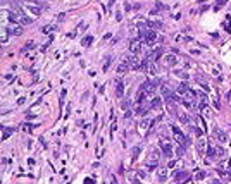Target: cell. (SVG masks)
Instances as JSON below:
<instances>
[{
    "label": "cell",
    "mask_w": 231,
    "mask_h": 184,
    "mask_svg": "<svg viewBox=\"0 0 231 184\" xmlns=\"http://www.w3.org/2000/svg\"><path fill=\"white\" fill-rule=\"evenodd\" d=\"M28 11L31 12L33 16H40V12H42V9H40V7H35V5H28Z\"/></svg>",
    "instance_id": "ffe728a7"
},
{
    "label": "cell",
    "mask_w": 231,
    "mask_h": 184,
    "mask_svg": "<svg viewBox=\"0 0 231 184\" xmlns=\"http://www.w3.org/2000/svg\"><path fill=\"white\" fill-rule=\"evenodd\" d=\"M186 93H188V88H186L185 84H179V86L176 88V95L179 96V98H183V96L186 95Z\"/></svg>",
    "instance_id": "9a60e30c"
},
{
    "label": "cell",
    "mask_w": 231,
    "mask_h": 184,
    "mask_svg": "<svg viewBox=\"0 0 231 184\" xmlns=\"http://www.w3.org/2000/svg\"><path fill=\"white\" fill-rule=\"evenodd\" d=\"M204 177H205L204 170H197V172H195V181H200V179H204Z\"/></svg>",
    "instance_id": "d4e9b609"
},
{
    "label": "cell",
    "mask_w": 231,
    "mask_h": 184,
    "mask_svg": "<svg viewBox=\"0 0 231 184\" xmlns=\"http://www.w3.org/2000/svg\"><path fill=\"white\" fill-rule=\"evenodd\" d=\"M150 109H152V107L147 105V103H138V105H136V109H134V114H136V115H145V114L150 110Z\"/></svg>",
    "instance_id": "8992f818"
},
{
    "label": "cell",
    "mask_w": 231,
    "mask_h": 184,
    "mask_svg": "<svg viewBox=\"0 0 231 184\" xmlns=\"http://www.w3.org/2000/svg\"><path fill=\"white\" fill-rule=\"evenodd\" d=\"M157 84H159V81L157 79H148V81H145V83L140 84V91H145V93H154L157 88Z\"/></svg>",
    "instance_id": "6da1fadb"
},
{
    "label": "cell",
    "mask_w": 231,
    "mask_h": 184,
    "mask_svg": "<svg viewBox=\"0 0 231 184\" xmlns=\"http://www.w3.org/2000/svg\"><path fill=\"white\" fill-rule=\"evenodd\" d=\"M86 184H93V181L91 179H86Z\"/></svg>",
    "instance_id": "4dcf8cb0"
},
{
    "label": "cell",
    "mask_w": 231,
    "mask_h": 184,
    "mask_svg": "<svg viewBox=\"0 0 231 184\" xmlns=\"http://www.w3.org/2000/svg\"><path fill=\"white\" fill-rule=\"evenodd\" d=\"M172 132H174V138H176V141L179 143V145H183V146H186V136L183 134L179 129H178L176 126H172Z\"/></svg>",
    "instance_id": "277c9868"
},
{
    "label": "cell",
    "mask_w": 231,
    "mask_h": 184,
    "mask_svg": "<svg viewBox=\"0 0 231 184\" xmlns=\"http://www.w3.org/2000/svg\"><path fill=\"white\" fill-rule=\"evenodd\" d=\"M109 65H110V57L105 59V64H104V71H109Z\"/></svg>",
    "instance_id": "83f0119b"
},
{
    "label": "cell",
    "mask_w": 231,
    "mask_h": 184,
    "mask_svg": "<svg viewBox=\"0 0 231 184\" xmlns=\"http://www.w3.org/2000/svg\"><path fill=\"white\" fill-rule=\"evenodd\" d=\"M162 143V153H164V157L167 158H172V146L169 141H161Z\"/></svg>",
    "instance_id": "52a82bcc"
},
{
    "label": "cell",
    "mask_w": 231,
    "mask_h": 184,
    "mask_svg": "<svg viewBox=\"0 0 231 184\" xmlns=\"http://www.w3.org/2000/svg\"><path fill=\"white\" fill-rule=\"evenodd\" d=\"M150 107H152V109H161V107H162L161 96H154V98L150 100Z\"/></svg>",
    "instance_id": "5bb4252c"
},
{
    "label": "cell",
    "mask_w": 231,
    "mask_h": 184,
    "mask_svg": "<svg viewBox=\"0 0 231 184\" xmlns=\"http://www.w3.org/2000/svg\"><path fill=\"white\" fill-rule=\"evenodd\" d=\"M91 42H93V36H90V35H88V36L83 38V42H81V43H83V47H90Z\"/></svg>",
    "instance_id": "44dd1931"
},
{
    "label": "cell",
    "mask_w": 231,
    "mask_h": 184,
    "mask_svg": "<svg viewBox=\"0 0 231 184\" xmlns=\"http://www.w3.org/2000/svg\"><path fill=\"white\" fill-rule=\"evenodd\" d=\"M121 107H123L124 110H129V107H131V100H129V98L123 100V102H121Z\"/></svg>",
    "instance_id": "603a6c76"
},
{
    "label": "cell",
    "mask_w": 231,
    "mask_h": 184,
    "mask_svg": "<svg viewBox=\"0 0 231 184\" xmlns=\"http://www.w3.org/2000/svg\"><path fill=\"white\" fill-rule=\"evenodd\" d=\"M21 33H22V28H19V26H14L11 29V35H14V36H19Z\"/></svg>",
    "instance_id": "7402d4cb"
},
{
    "label": "cell",
    "mask_w": 231,
    "mask_h": 184,
    "mask_svg": "<svg viewBox=\"0 0 231 184\" xmlns=\"http://www.w3.org/2000/svg\"><path fill=\"white\" fill-rule=\"evenodd\" d=\"M145 43L148 45V47H152L154 43L157 42V33H155V29H148V31H145Z\"/></svg>",
    "instance_id": "7a4b0ae2"
},
{
    "label": "cell",
    "mask_w": 231,
    "mask_h": 184,
    "mask_svg": "<svg viewBox=\"0 0 231 184\" xmlns=\"http://www.w3.org/2000/svg\"><path fill=\"white\" fill-rule=\"evenodd\" d=\"M110 184H117V182H116V179H112V182H110Z\"/></svg>",
    "instance_id": "1f68e13d"
},
{
    "label": "cell",
    "mask_w": 231,
    "mask_h": 184,
    "mask_svg": "<svg viewBox=\"0 0 231 184\" xmlns=\"http://www.w3.org/2000/svg\"><path fill=\"white\" fill-rule=\"evenodd\" d=\"M164 62L167 64V65H176L178 64V57L176 55H174V53H169V55H166V57H164Z\"/></svg>",
    "instance_id": "9c48e42d"
},
{
    "label": "cell",
    "mask_w": 231,
    "mask_h": 184,
    "mask_svg": "<svg viewBox=\"0 0 231 184\" xmlns=\"http://www.w3.org/2000/svg\"><path fill=\"white\" fill-rule=\"evenodd\" d=\"M174 165H176V162H174V160H171V162L167 163V167H169V169H171V167H174Z\"/></svg>",
    "instance_id": "f546056e"
},
{
    "label": "cell",
    "mask_w": 231,
    "mask_h": 184,
    "mask_svg": "<svg viewBox=\"0 0 231 184\" xmlns=\"http://www.w3.org/2000/svg\"><path fill=\"white\" fill-rule=\"evenodd\" d=\"M129 52L134 53V55L141 52V42L140 40H131V42H129Z\"/></svg>",
    "instance_id": "5b68a950"
},
{
    "label": "cell",
    "mask_w": 231,
    "mask_h": 184,
    "mask_svg": "<svg viewBox=\"0 0 231 184\" xmlns=\"http://www.w3.org/2000/svg\"><path fill=\"white\" fill-rule=\"evenodd\" d=\"M205 145H207V143H205V139H200V141H199L197 148H199V152H200V153H204V150H205Z\"/></svg>",
    "instance_id": "cb8c5ba5"
},
{
    "label": "cell",
    "mask_w": 231,
    "mask_h": 184,
    "mask_svg": "<svg viewBox=\"0 0 231 184\" xmlns=\"http://www.w3.org/2000/svg\"><path fill=\"white\" fill-rule=\"evenodd\" d=\"M131 117V110H126L124 112V119H129Z\"/></svg>",
    "instance_id": "f1b7e54d"
},
{
    "label": "cell",
    "mask_w": 231,
    "mask_h": 184,
    "mask_svg": "<svg viewBox=\"0 0 231 184\" xmlns=\"http://www.w3.org/2000/svg\"><path fill=\"white\" fill-rule=\"evenodd\" d=\"M116 95H117L119 98H123V95H124V84L121 83V81H117V88H116Z\"/></svg>",
    "instance_id": "ac0fdd59"
},
{
    "label": "cell",
    "mask_w": 231,
    "mask_h": 184,
    "mask_svg": "<svg viewBox=\"0 0 231 184\" xmlns=\"http://www.w3.org/2000/svg\"><path fill=\"white\" fill-rule=\"evenodd\" d=\"M157 163H159V152L154 150L150 153V157H148V163H147V169H155Z\"/></svg>",
    "instance_id": "3957f363"
},
{
    "label": "cell",
    "mask_w": 231,
    "mask_h": 184,
    "mask_svg": "<svg viewBox=\"0 0 231 184\" xmlns=\"http://www.w3.org/2000/svg\"><path fill=\"white\" fill-rule=\"evenodd\" d=\"M161 55H162V48H155V50H154V52H152L150 55H148V60H150V62H152V60L155 62L157 59L161 57Z\"/></svg>",
    "instance_id": "7c38bea8"
},
{
    "label": "cell",
    "mask_w": 231,
    "mask_h": 184,
    "mask_svg": "<svg viewBox=\"0 0 231 184\" xmlns=\"http://www.w3.org/2000/svg\"><path fill=\"white\" fill-rule=\"evenodd\" d=\"M216 139L219 143H224L226 139H228V136H226L224 131H221V129H216Z\"/></svg>",
    "instance_id": "4fadbf2b"
},
{
    "label": "cell",
    "mask_w": 231,
    "mask_h": 184,
    "mask_svg": "<svg viewBox=\"0 0 231 184\" xmlns=\"http://www.w3.org/2000/svg\"><path fill=\"white\" fill-rule=\"evenodd\" d=\"M12 131H14L12 127H4V129H2V139H7V138L11 136Z\"/></svg>",
    "instance_id": "d6986e66"
},
{
    "label": "cell",
    "mask_w": 231,
    "mask_h": 184,
    "mask_svg": "<svg viewBox=\"0 0 231 184\" xmlns=\"http://www.w3.org/2000/svg\"><path fill=\"white\" fill-rule=\"evenodd\" d=\"M31 2H38V0H31Z\"/></svg>",
    "instance_id": "d6a6232c"
},
{
    "label": "cell",
    "mask_w": 231,
    "mask_h": 184,
    "mask_svg": "<svg viewBox=\"0 0 231 184\" xmlns=\"http://www.w3.org/2000/svg\"><path fill=\"white\" fill-rule=\"evenodd\" d=\"M188 179V172L186 170H176L174 172V181H186Z\"/></svg>",
    "instance_id": "30bf717a"
},
{
    "label": "cell",
    "mask_w": 231,
    "mask_h": 184,
    "mask_svg": "<svg viewBox=\"0 0 231 184\" xmlns=\"http://www.w3.org/2000/svg\"><path fill=\"white\" fill-rule=\"evenodd\" d=\"M150 119H141L140 122H138V131L140 132H145L147 129H148V127H150Z\"/></svg>",
    "instance_id": "ba28073f"
},
{
    "label": "cell",
    "mask_w": 231,
    "mask_h": 184,
    "mask_svg": "<svg viewBox=\"0 0 231 184\" xmlns=\"http://www.w3.org/2000/svg\"><path fill=\"white\" fill-rule=\"evenodd\" d=\"M128 71H129V60L119 64V67H117V72L119 74H124V72H128Z\"/></svg>",
    "instance_id": "2e32d148"
},
{
    "label": "cell",
    "mask_w": 231,
    "mask_h": 184,
    "mask_svg": "<svg viewBox=\"0 0 231 184\" xmlns=\"http://www.w3.org/2000/svg\"><path fill=\"white\" fill-rule=\"evenodd\" d=\"M223 155H224V148L217 146V148H216V157H223Z\"/></svg>",
    "instance_id": "484cf974"
},
{
    "label": "cell",
    "mask_w": 231,
    "mask_h": 184,
    "mask_svg": "<svg viewBox=\"0 0 231 184\" xmlns=\"http://www.w3.org/2000/svg\"><path fill=\"white\" fill-rule=\"evenodd\" d=\"M167 169H159V172H157V179H159V182H166L167 181Z\"/></svg>",
    "instance_id": "8fae6325"
},
{
    "label": "cell",
    "mask_w": 231,
    "mask_h": 184,
    "mask_svg": "<svg viewBox=\"0 0 231 184\" xmlns=\"http://www.w3.org/2000/svg\"><path fill=\"white\" fill-rule=\"evenodd\" d=\"M145 71L150 74V76H155V74H157V65H155V62H150V64L145 67Z\"/></svg>",
    "instance_id": "e0dca14e"
},
{
    "label": "cell",
    "mask_w": 231,
    "mask_h": 184,
    "mask_svg": "<svg viewBox=\"0 0 231 184\" xmlns=\"http://www.w3.org/2000/svg\"><path fill=\"white\" fill-rule=\"evenodd\" d=\"M136 176H138V179H143V181L147 179V174H145V170H138V172H136Z\"/></svg>",
    "instance_id": "4316f807"
}]
</instances>
